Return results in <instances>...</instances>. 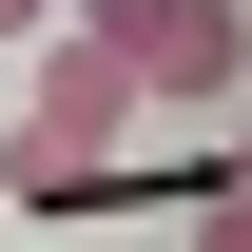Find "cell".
Returning a JSON list of instances; mask_svg holds the SVG:
<instances>
[{
	"mask_svg": "<svg viewBox=\"0 0 252 252\" xmlns=\"http://www.w3.org/2000/svg\"><path fill=\"white\" fill-rule=\"evenodd\" d=\"M136 97L97 39H59L39 59V97H20V136H0V214H78V194H117V156H136Z\"/></svg>",
	"mask_w": 252,
	"mask_h": 252,
	"instance_id": "6da1fadb",
	"label": "cell"
},
{
	"mask_svg": "<svg viewBox=\"0 0 252 252\" xmlns=\"http://www.w3.org/2000/svg\"><path fill=\"white\" fill-rule=\"evenodd\" d=\"M78 39H97V59H117L136 97H233V78H252V39H233V0H97Z\"/></svg>",
	"mask_w": 252,
	"mask_h": 252,
	"instance_id": "7a4b0ae2",
	"label": "cell"
},
{
	"mask_svg": "<svg viewBox=\"0 0 252 252\" xmlns=\"http://www.w3.org/2000/svg\"><path fill=\"white\" fill-rule=\"evenodd\" d=\"M214 214H252V117H233V156H214Z\"/></svg>",
	"mask_w": 252,
	"mask_h": 252,
	"instance_id": "3957f363",
	"label": "cell"
},
{
	"mask_svg": "<svg viewBox=\"0 0 252 252\" xmlns=\"http://www.w3.org/2000/svg\"><path fill=\"white\" fill-rule=\"evenodd\" d=\"M194 252H252V214H194Z\"/></svg>",
	"mask_w": 252,
	"mask_h": 252,
	"instance_id": "277c9868",
	"label": "cell"
},
{
	"mask_svg": "<svg viewBox=\"0 0 252 252\" xmlns=\"http://www.w3.org/2000/svg\"><path fill=\"white\" fill-rule=\"evenodd\" d=\"M39 20H59V0H0V39H39Z\"/></svg>",
	"mask_w": 252,
	"mask_h": 252,
	"instance_id": "5b68a950",
	"label": "cell"
}]
</instances>
